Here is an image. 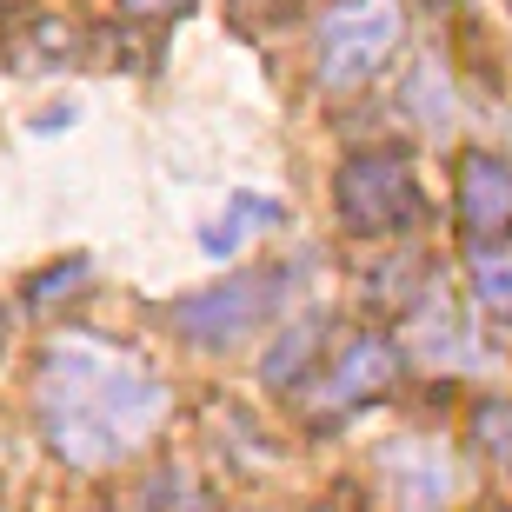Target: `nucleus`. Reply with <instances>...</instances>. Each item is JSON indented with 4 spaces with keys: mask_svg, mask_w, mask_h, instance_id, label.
<instances>
[{
    "mask_svg": "<svg viewBox=\"0 0 512 512\" xmlns=\"http://www.w3.org/2000/svg\"><path fill=\"white\" fill-rule=\"evenodd\" d=\"M473 433H479V446H486V459H493L499 473L512 479V399H493V406H479Z\"/></svg>",
    "mask_w": 512,
    "mask_h": 512,
    "instance_id": "obj_9",
    "label": "nucleus"
},
{
    "mask_svg": "<svg viewBox=\"0 0 512 512\" xmlns=\"http://www.w3.org/2000/svg\"><path fill=\"white\" fill-rule=\"evenodd\" d=\"M233 14H240V27H260V20H286L300 0H227Z\"/></svg>",
    "mask_w": 512,
    "mask_h": 512,
    "instance_id": "obj_10",
    "label": "nucleus"
},
{
    "mask_svg": "<svg viewBox=\"0 0 512 512\" xmlns=\"http://www.w3.org/2000/svg\"><path fill=\"white\" fill-rule=\"evenodd\" d=\"M320 353V320H300L293 333H286V346H273V360H266V380L273 386H293L300 380V366Z\"/></svg>",
    "mask_w": 512,
    "mask_h": 512,
    "instance_id": "obj_8",
    "label": "nucleus"
},
{
    "mask_svg": "<svg viewBox=\"0 0 512 512\" xmlns=\"http://www.w3.org/2000/svg\"><path fill=\"white\" fill-rule=\"evenodd\" d=\"M399 40H406L399 0H333L320 14V87L326 94H360L366 80L386 74Z\"/></svg>",
    "mask_w": 512,
    "mask_h": 512,
    "instance_id": "obj_2",
    "label": "nucleus"
},
{
    "mask_svg": "<svg viewBox=\"0 0 512 512\" xmlns=\"http://www.w3.org/2000/svg\"><path fill=\"white\" fill-rule=\"evenodd\" d=\"M333 207H340L346 233L360 240H399V233L419 227V180L399 153H353L340 173H333Z\"/></svg>",
    "mask_w": 512,
    "mask_h": 512,
    "instance_id": "obj_3",
    "label": "nucleus"
},
{
    "mask_svg": "<svg viewBox=\"0 0 512 512\" xmlns=\"http://www.w3.org/2000/svg\"><path fill=\"white\" fill-rule=\"evenodd\" d=\"M459 233L466 247H512V167L499 153L459 160Z\"/></svg>",
    "mask_w": 512,
    "mask_h": 512,
    "instance_id": "obj_5",
    "label": "nucleus"
},
{
    "mask_svg": "<svg viewBox=\"0 0 512 512\" xmlns=\"http://www.w3.org/2000/svg\"><path fill=\"white\" fill-rule=\"evenodd\" d=\"M473 300L512 326V247H473Z\"/></svg>",
    "mask_w": 512,
    "mask_h": 512,
    "instance_id": "obj_7",
    "label": "nucleus"
},
{
    "mask_svg": "<svg viewBox=\"0 0 512 512\" xmlns=\"http://www.w3.org/2000/svg\"><path fill=\"white\" fill-rule=\"evenodd\" d=\"M34 406L47 426V446L67 466H114L147 439L167 393L140 360L67 333L47 346V360L34 373Z\"/></svg>",
    "mask_w": 512,
    "mask_h": 512,
    "instance_id": "obj_1",
    "label": "nucleus"
},
{
    "mask_svg": "<svg viewBox=\"0 0 512 512\" xmlns=\"http://www.w3.org/2000/svg\"><path fill=\"white\" fill-rule=\"evenodd\" d=\"M193 0H120V20H173L187 14Z\"/></svg>",
    "mask_w": 512,
    "mask_h": 512,
    "instance_id": "obj_11",
    "label": "nucleus"
},
{
    "mask_svg": "<svg viewBox=\"0 0 512 512\" xmlns=\"http://www.w3.org/2000/svg\"><path fill=\"white\" fill-rule=\"evenodd\" d=\"M340 512H353V506H340Z\"/></svg>",
    "mask_w": 512,
    "mask_h": 512,
    "instance_id": "obj_13",
    "label": "nucleus"
},
{
    "mask_svg": "<svg viewBox=\"0 0 512 512\" xmlns=\"http://www.w3.org/2000/svg\"><path fill=\"white\" fill-rule=\"evenodd\" d=\"M0 40H7V7H0Z\"/></svg>",
    "mask_w": 512,
    "mask_h": 512,
    "instance_id": "obj_12",
    "label": "nucleus"
},
{
    "mask_svg": "<svg viewBox=\"0 0 512 512\" xmlns=\"http://www.w3.org/2000/svg\"><path fill=\"white\" fill-rule=\"evenodd\" d=\"M280 300H286V273L260 266V273H240V280H227V286H207V293L180 300L173 306V326H180L193 346H240V340H253V333L273 326Z\"/></svg>",
    "mask_w": 512,
    "mask_h": 512,
    "instance_id": "obj_4",
    "label": "nucleus"
},
{
    "mask_svg": "<svg viewBox=\"0 0 512 512\" xmlns=\"http://www.w3.org/2000/svg\"><path fill=\"white\" fill-rule=\"evenodd\" d=\"M393 386H399V346L380 340V333H360V340L340 353V366L320 380V419L360 413V406L386 399Z\"/></svg>",
    "mask_w": 512,
    "mask_h": 512,
    "instance_id": "obj_6",
    "label": "nucleus"
}]
</instances>
